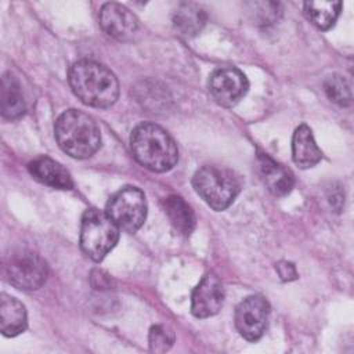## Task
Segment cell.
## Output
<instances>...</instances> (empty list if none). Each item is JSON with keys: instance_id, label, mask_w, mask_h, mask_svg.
Segmentation results:
<instances>
[{"instance_id": "cell-1", "label": "cell", "mask_w": 354, "mask_h": 354, "mask_svg": "<svg viewBox=\"0 0 354 354\" xmlns=\"http://www.w3.org/2000/svg\"><path fill=\"white\" fill-rule=\"evenodd\" d=\"M69 84L75 95L86 105L108 108L119 97V82L113 72L93 59H80L69 69Z\"/></svg>"}, {"instance_id": "cell-2", "label": "cell", "mask_w": 354, "mask_h": 354, "mask_svg": "<svg viewBox=\"0 0 354 354\" xmlns=\"http://www.w3.org/2000/svg\"><path fill=\"white\" fill-rule=\"evenodd\" d=\"M130 147L136 160L156 173L173 169L178 160V149L173 137L151 122H142L133 129Z\"/></svg>"}, {"instance_id": "cell-3", "label": "cell", "mask_w": 354, "mask_h": 354, "mask_svg": "<svg viewBox=\"0 0 354 354\" xmlns=\"http://www.w3.org/2000/svg\"><path fill=\"white\" fill-rule=\"evenodd\" d=\"M54 133L59 148L76 159L93 156L101 145L97 122L77 109H68L61 113L55 120Z\"/></svg>"}, {"instance_id": "cell-4", "label": "cell", "mask_w": 354, "mask_h": 354, "mask_svg": "<svg viewBox=\"0 0 354 354\" xmlns=\"http://www.w3.org/2000/svg\"><path fill=\"white\" fill-rule=\"evenodd\" d=\"M196 194L214 210L227 209L241 192V178L230 169L206 165L192 178Z\"/></svg>"}, {"instance_id": "cell-5", "label": "cell", "mask_w": 354, "mask_h": 354, "mask_svg": "<svg viewBox=\"0 0 354 354\" xmlns=\"http://www.w3.org/2000/svg\"><path fill=\"white\" fill-rule=\"evenodd\" d=\"M119 227L98 209H87L80 223V248L94 261H101L118 243Z\"/></svg>"}, {"instance_id": "cell-6", "label": "cell", "mask_w": 354, "mask_h": 354, "mask_svg": "<svg viewBox=\"0 0 354 354\" xmlns=\"http://www.w3.org/2000/svg\"><path fill=\"white\" fill-rule=\"evenodd\" d=\"M105 212L120 230L136 232L147 217L145 195L137 187H123L109 198Z\"/></svg>"}, {"instance_id": "cell-7", "label": "cell", "mask_w": 354, "mask_h": 354, "mask_svg": "<svg viewBox=\"0 0 354 354\" xmlns=\"http://www.w3.org/2000/svg\"><path fill=\"white\" fill-rule=\"evenodd\" d=\"M6 275L17 289L36 290L46 282L48 268L40 254L30 249H18L6 263Z\"/></svg>"}, {"instance_id": "cell-8", "label": "cell", "mask_w": 354, "mask_h": 354, "mask_svg": "<svg viewBox=\"0 0 354 354\" xmlns=\"http://www.w3.org/2000/svg\"><path fill=\"white\" fill-rule=\"evenodd\" d=\"M268 315L270 304L263 296H248L235 310V326L243 339L256 342L267 328Z\"/></svg>"}, {"instance_id": "cell-9", "label": "cell", "mask_w": 354, "mask_h": 354, "mask_svg": "<svg viewBox=\"0 0 354 354\" xmlns=\"http://www.w3.org/2000/svg\"><path fill=\"white\" fill-rule=\"evenodd\" d=\"M249 82L243 72L227 66L216 69L209 79V90L217 104L225 108L236 105L248 93Z\"/></svg>"}, {"instance_id": "cell-10", "label": "cell", "mask_w": 354, "mask_h": 354, "mask_svg": "<svg viewBox=\"0 0 354 354\" xmlns=\"http://www.w3.org/2000/svg\"><path fill=\"white\" fill-rule=\"evenodd\" d=\"M224 303V288L213 272L206 274L191 295V313L196 318H207L217 314Z\"/></svg>"}, {"instance_id": "cell-11", "label": "cell", "mask_w": 354, "mask_h": 354, "mask_svg": "<svg viewBox=\"0 0 354 354\" xmlns=\"http://www.w3.org/2000/svg\"><path fill=\"white\" fill-rule=\"evenodd\" d=\"M100 25L102 30L120 41L134 37L138 30V19L122 4L105 3L100 10Z\"/></svg>"}, {"instance_id": "cell-12", "label": "cell", "mask_w": 354, "mask_h": 354, "mask_svg": "<svg viewBox=\"0 0 354 354\" xmlns=\"http://www.w3.org/2000/svg\"><path fill=\"white\" fill-rule=\"evenodd\" d=\"M30 176L48 187L58 189H71L73 187L69 171L58 162L51 158L40 156L28 165Z\"/></svg>"}, {"instance_id": "cell-13", "label": "cell", "mask_w": 354, "mask_h": 354, "mask_svg": "<svg viewBox=\"0 0 354 354\" xmlns=\"http://www.w3.org/2000/svg\"><path fill=\"white\" fill-rule=\"evenodd\" d=\"M257 160L260 176L272 195L283 196L292 191L295 185V177L289 169L277 163L266 153H259Z\"/></svg>"}, {"instance_id": "cell-14", "label": "cell", "mask_w": 354, "mask_h": 354, "mask_svg": "<svg viewBox=\"0 0 354 354\" xmlns=\"http://www.w3.org/2000/svg\"><path fill=\"white\" fill-rule=\"evenodd\" d=\"M292 158L300 169L314 167L322 158V152L314 140L313 131L306 124H300L293 133Z\"/></svg>"}, {"instance_id": "cell-15", "label": "cell", "mask_w": 354, "mask_h": 354, "mask_svg": "<svg viewBox=\"0 0 354 354\" xmlns=\"http://www.w3.org/2000/svg\"><path fill=\"white\" fill-rule=\"evenodd\" d=\"M1 115L6 119H18L26 111V101L19 80L12 73H4L0 91Z\"/></svg>"}, {"instance_id": "cell-16", "label": "cell", "mask_w": 354, "mask_h": 354, "mask_svg": "<svg viewBox=\"0 0 354 354\" xmlns=\"http://www.w3.org/2000/svg\"><path fill=\"white\" fill-rule=\"evenodd\" d=\"M25 306L15 297L3 293L0 299V330L4 336H17L26 329Z\"/></svg>"}, {"instance_id": "cell-17", "label": "cell", "mask_w": 354, "mask_h": 354, "mask_svg": "<svg viewBox=\"0 0 354 354\" xmlns=\"http://www.w3.org/2000/svg\"><path fill=\"white\" fill-rule=\"evenodd\" d=\"M162 207L170 224L183 235H189L195 228V213L192 207L178 195L163 198Z\"/></svg>"}, {"instance_id": "cell-18", "label": "cell", "mask_w": 354, "mask_h": 354, "mask_svg": "<svg viewBox=\"0 0 354 354\" xmlns=\"http://www.w3.org/2000/svg\"><path fill=\"white\" fill-rule=\"evenodd\" d=\"M207 15L205 10L194 3H183L173 15L174 29L184 37L196 36L206 25Z\"/></svg>"}, {"instance_id": "cell-19", "label": "cell", "mask_w": 354, "mask_h": 354, "mask_svg": "<svg viewBox=\"0 0 354 354\" xmlns=\"http://www.w3.org/2000/svg\"><path fill=\"white\" fill-rule=\"evenodd\" d=\"M342 3L340 1H306L304 12L307 18L322 30L332 28L340 14Z\"/></svg>"}, {"instance_id": "cell-20", "label": "cell", "mask_w": 354, "mask_h": 354, "mask_svg": "<svg viewBox=\"0 0 354 354\" xmlns=\"http://www.w3.org/2000/svg\"><path fill=\"white\" fill-rule=\"evenodd\" d=\"M324 90L330 101L340 106H348L353 101L351 86L342 75H330L324 82Z\"/></svg>"}, {"instance_id": "cell-21", "label": "cell", "mask_w": 354, "mask_h": 354, "mask_svg": "<svg viewBox=\"0 0 354 354\" xmlns=\"http://www.w3.org/2000/svg\"><path fill=\"white\" fill-rule=\"evenodd\" d=\"M248 6L250 7L249 11L252 12L256 24H260L263 26L277 22L282 14L281 4L274 1H256V3H249Z\"/></svg>"}, {"instance_id": "cell-22", "label": "cell", "mask_w": 354, "mask_h": 354, "mask_svg": "<svg viewBox=\"0 0 354 354\" xmlns=\"http://www.w3.org/2000/svg\"><path fill=\"white\" fill-rule=\"evenodd\" d=\"M148 342H149V350L152 353H166L167 350L171 348L174 343V332L166 325H162V324L153 325L149 329Z\"/></svg>"}, {"instance_id": "cell-23", "label": "cell", "mask_w": 354, "mask_h": 354, "mask_svg": "<svg viewBox=\"0 0 354 354\" xmlns=\"http://www.w3.org/2000/svg\"><path fill=\"white\" fill-rule=\"evenodd\" d=\"M275 270L278 271L282 281H293L297 278V271H296L295 266L289 261H279L275 266Z\"/></svg>"}, {"instance_id": "cell-24", "label": "cell", "mask_w": 354, "mask_h": 354, "mask_svg": "<svg viewBox=\"0 0 354 354\" xmlns=\"http://www.w3.org/2000/svg\"><path fill=\"white\" fill-rule=\"evenodd\" d=\"M329 203L330 206L336 210V212H340L342 207H343V202H344V194L340 188H332L330 194H329Z\"/></svg>"}, {"instance_id": "cell-25", "label": "cell", "mask_w": 354, "mask_h": 354, "mask_svg": "<svg viewBox=\"0 0 354 354\" xmlns=\"http://www.w3.org/2000/svg\"><path fill=\"white\" fill-rule=\"evenodd\" d=\"M91 279H97V281H98V282H94V283H93V286H94L95 289H105V288L109 286V278H108V275H104L102 271H98V270L93 271Z\"/></svg>"}]
</instances>
